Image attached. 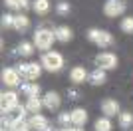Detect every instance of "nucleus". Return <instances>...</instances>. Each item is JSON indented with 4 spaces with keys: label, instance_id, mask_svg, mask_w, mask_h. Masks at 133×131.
Here are the masks:
<instances>
[{
    "label": "nucleus",
    "instance_id": "f257e3e1",
    "mask_svg": "<svg viewBox=\"0 0 133 131\" xmlns=\"http://www.w3.org/2000/svg\"><path fill=\"white\" fill-rule=\"evenodd\" d=\"M54 40H56L54 30H48V28H38L34 34V46L38 50H50Z\"/></svg>",
    "mask_w": 133,
    "mask_h": 131
},
{
    "label": "nucleus",
    "instance_id": "f03ea898",
    "mask_svg": "<svg viewBox=\"0 0 133 131\" xmlns=\"http://www.w3.org/2000/svg\"><path fill=\"white\" fill-rule=\"evenodd\" d=\"M42 68L48 71H60L64 68V56L60 52H46L42 56Z\"/></svg>",
    "mask_w": 133,
    "mask_h": 131
},
{
    "label": "nucleus",
    "instance_id": "7ed1b4c3",
    "mask_svg": "<svg viewBox=\"0 0 133 131\" xmlns=\"http://www.w3.org/2000/svg\"><path fill=\"white\" fill-rule=\"evenodd\" d=\"M88 40L89 42H94L95 46H99V48H107L113 44V36L105 30H97V28H91L88 30Z\"/></svg>",
    "mask_w": 133,
    "mask_h": 131
},
{
    "label": "nucleus",
    "instance_id": "20e7f679",
    "mask_svg": "<svg viewBox=\"0 0 133 131\" xmlns=\"http://www.w3.org/2000/svg\"><path fill=\"white\" fill-rule=\"evenodd\" d=\"M16 70L20 71V76H22L24 80L34 82V80H38L40 74H42V66L40 64H20Z\"/></svg>",
    "mask_w": 133,
    "mask_h": 131
},
{
    "label": "nucleus",
    "instance_id": "39448f33",
    "mask_svg": "<svg viewBox=\"0 0 133 131\" xmlns=\"http://www.w3.org/2000/svg\"><path fill=\"white\" fill-rule=\"evenodd\" d=\"M95 66L99 68V70H113L117 66V56L111 54V52H101V54L95 56Z\"/></svg>",
    "mask_w": 133,
    "mask_h": 131
},
{
    "label": "nucleus",
    "instance_id": "423d86ee",
    "mask_svg": "<svg viewBox=\"0 0 133 131\" xmlns=\"http://www.w3.org/2000/svg\"><path fill=\"white\" fill-rule=\"evenodd\" d=\"M125 12V2L123 0H107L103 4V14L109 18H117Z\"/></svg>",
    "mask_w": 133,
    "mask_h": 131
},
{
    "label": "nucleus",
    "instance_id": "0eeeda50",
    "mask_svg": "<svg viewBox=\"0 0 133 131\" xmlns=\"http://www.w3.org/2000/svg\"><path fill=\"white\" fill-rule=\"evenodd\" d=\"M20 82H22V76H20V71L14 70V68H4L2 70V83L8 87H16L20 86Z\"/></svg>",
    "mask_w": 133,
    "mask_h": 131
},
{
    "label": "nucleus",
    "instance_id": "6e6552de",
    "mask_svg": "<svg viewBox=\"0 0 133 131\" xmlns=\"http://www.w3.org/2000/svg\"><path fill=\"white\" fill-rule=\"evenodd\" d=\"M18 105V93L16 91H4L0 95V107H2V113L10 111L12 107Z\"/></svg>",
    "mask_w": 133,
    "mask_h": 131
},
{
    "label": "nucleus",
    "instance_id": "1a4fd4ad",
    "mask_svg": "<svg viewBox=\"0 0 133 131\" xmlns=\"http://www.w3.org/2000/svg\"><path fill=\"white\" fill-rule=\"evenodd\" d=\"M26 113H28L26 105H20V103H18L16 107H12L10 111H6V113H4V119H8L10 123H16V121L24 119V115H26Z\"/></svg>",
    "mask_w": 133,
    "mask_h": 131
},
{
    "label": "nucleus",
    "instance_id": "9d476101",
    "mask_svg": "<svg viewBox=\"0 0 133 131\" xmlns=\"http://www.w3.org/2000/svg\"><path fill=\"white\" fill-rule=\"evenodd\" d=\"M88 77H89V76H88V71H85V68H83V66H76V68H72V71H70V82L76 83V86L83 83Z\"/></svg>",
    "mask_w": 133,
    "mask_h": 131
},
{
    "label": "nucleus",
    "instance_id": "9b49d317",
    "mask_svg": "<svg viewBox=\"0 0 133 131\" xmlns=\"http://www.w3.org/2000/svg\"><path fill=\"white\" fill-rule=\"evenodd\" d=\"M70 113H72V125L82 127V125L88 123V111L83 107H76V109H72Z\"/></svg>",
    "mask_w": 133,
    "mask_h": 131
},
{
    "label": "nucleus",
    "instance_id": "f8f14e48",
    "mask_svg": "<svg viewBox=\"0 0 133 131\" xmlns=\"http://www.w3.org/2000/svg\"><path fill=\"white\" fill-rule=\"evenodd\" d=\"M101 111L105 117H113V115H119V103L115 99H103L101 103Z\"/></svg>",
    "mask_w": 133,
    "mask_h": 131
},
{
    "label": "nucleus",
    "instance_id": "ddd939ff",
    "mask_svg": "<svg viewBox=\"0 0 133 131\" xmlns=\"http://www.w3.org/2000/svg\"><path fill=\"white\" fill-rule=\"evenodd\" d=\"M42 99H44V107H48L50 111H56V109L60 107V103H62L60 95H58L56 91H48Z\"/></svg>",
    "mask_w": 133,
    "mask_h": 131
},
{
    "label": "nucleus",
    "instance_id": "4468645a",
    "mask_svg": "<svg viewBox=\"0 0 133 131\" xmlns=\"http://www.w3.org/2000/svg\"><path fill=\"white\" fill-rule=\"evenodd\" d=\"M89 83L91 86H103L107 82V76H105V70H99V68H95L91 74H89Z\"/></svg>",
    "mask_w": 133,
    "mask_h": 131
},
{
    "label": "nucleus",
    "instance_id": "2eb2a0df",
    "mask_svg": "<svg viewBox=\"0 0 133 131\" xmlns=\"http://www.w3.org/2000/svg\"><path fill=\"white\" fill-rule=\"evenodd\" d=\"M42 107H44V99H40L38 95H32V97H28V101H26V109H28V113H40V111H42Z\"/></svg>",
    "mask_w": 133,
    "mask_h": 131
},
{
    "label": "nucleus",
    "instance_id": "dca6fc26",
    "mask_svg": "<svg viewBox=\"0 0 133 131\" xmlns=\"http://www.w3.org/2000/svg\"><path fill=\"white\" fill-rule=\"evenodd\" d=\"M54 34H56V40H58V42H64V44L70 42V40H72V36H74L72 30H70L68 26H58V28L54 30Z\"/></svg>",
    "mask_w": 133,
    "mask_h": 131
},
{
    "label": "nucleus",
    "instance_id": "f3484780",
    "mask_svg": "<svg viewBox=\"0 0 133 131\" xmlns=\"http://www.w3.org/2000/svg\"><path fill=\"white\" fill-rule=\"evenodd\" d=\"M46 125H48V119H46L42 113H34V115H32V119H30V127H32V129L42 131Z\"/></svg>",
    "mask_w": 133,
    "mask_h": 131
},
{
    "label": "nucleus",
    "instance_id": "a211bd4d",
    "mask_svg": "<svg viewBox=\"0 0 133 131\" xmlns=\"http://www.w3.org/2000/svg\"><path fill=\"white\" fill-rule=\"evenodd\" d=\"M32 8H34L36 14L44 16V14L50 12V0H34V2H32Z\"/></svg>",
    "mask_w": 133,
    "mask_h": 131
},
{
    "label": "nucleus",
    "instance_id": "6ab92c4d",
    "mask_svg": "<svg viewBox=\"0 0 133 131\" xmlns=\"http://www.w3.org/2000/svg\"><path fill=\"white\" fill-rule=\"evenodd\" d=\"M28 26H30V20H28L26 14H16L14 16V30L24 32V30H28Z\"/></svg>",
    "mask_w": 133,
    "mask_h": 131
},
{
    "label": "nucleus",
    "instance_id": "aec40b11",
    "mask_svg": "<svg viewBox=\"0 0 133 131\" xmlns=\"http://www.w3.org/2000/svg\"><path fill=\"white\" fill-rule=\"evenodd\" d=\"M20 89L26 93L28 97H32V95H40V86H38V83H34V82H24V83H20Z\"/></svg>",
    "mask_w": 133,
    "mask_h": 131
},
{
    "label": "nucleus",
    "instance_id": "412c9836",
    "mask_svg": "<svg viewBox=\"0 0 133 131\" xmlns=\"http://www.w3.org/2000/svg\"><path fill=\"white\" fill-rule=\"evenodd\" d=\"M94 129L95 131H111V117H99V119L94 123Z\"/></svg>",
    "mask_w": 133,
    "mask_h": 131
},
{
    "label": "nucleus",
    "instance_id": "4be33fe9",
    "mask_svg": "<svg viewBox=\"0 0 133 131\" xmlns=\"http://www.w3.org/2000/svg\"><path fill=\"white\" fill-rule=\"evenodd\" d=\"M131 125H133V113H129V111L119 113V127L121 129H131Z\"/></svg>",
    "mask_w": 133,
    "mask_h": 131
},
{
    "label": "nucleus",
    "instance_id": "5701e85b",
    "mask_svg": "<svg viewBox=\"0 0 133 131\" xmlns=\"http://www.w3.org/2000/svg\"><path fill=\"white\" fill-rule=\"evenodd\" d=\"M34 44H30V42H22L20 46H18V54L20 56H24V58H30V56L34 54Z\"/></svg>",
    "mask_w": 133,
    "mask_h": 131
},
{
    "label": "nucleus",
    "instance_id": "b1692460",
    "mask_svg": "<svg viewBox=\"0 0 133 131\" xmlns=\"http://www.w3.org/2000/svg\"><path fill=\"white\" fill-rule=\"evenodd\" d=\"M30 129H32L30 121H26V119H20L16 123H12V131H30Z\"/></svg>",
    "mask_w": 133,
    "mask_h": 131
},
{
    "label": "nucleus",
    "instance_id": "393cba45",
    "mask_svg": "<svg viewBox=\"0 0 133 131\" xmlns=\"http://www.w3.org/2000/svg\"><path fill=\"white\" fill-rule=\"evenodd\" d=\"M4 4L10 10H22L24 8V0H4Z\"/></svg>",
    "mask_w": 133,
    "mask_h": 131
},
{
    "label": "nucleus",
    "instance_id": "a878e982",
    "mask_svg": "<svg viewBox=\"0 0 133 131\" xmlns=\"http://www.w3.org/2000/svg\"><path fill=\"white\" fill-rule=\"evenodd\" d=\"M56 12H58L60 16H68V14H70V4H68V2H58V4H56Z\"/></svg>",
    "mask_w": 133,
    "mask_h": 131
},
{
    "label": "nucleus",
    "instance_id": "bb28decb",
    "mask_svg": "<svg viewBox=\"0 0 133 131\" xmlns=\"http://www.w3.org/2000/svg\"><path fill=\"white\" fill-rule=\"evenodd\" d=\"M121 30L125 34H133V18H123L121 20Z\"/></svg>",
    "mask_w": 133,
    "mask_h": 131
},
{
    "label": "nucleus",
    "instance_id": "cd10ccee",
    "mask_svg": "<svg viewBox=\"0 0 133 131\" xmlns=\"http://www.w3.org/2000/svg\"><path fill=\"white\" fill-rule=\"evenodd\" d=\"M58 123H60L62 127H68L72 123V113H60L58 115Z\"/></svg>",
    "mask_w": 133,
    "mask_h": 131
},
{
    "label": "nucleus",
    "instance_id": "c85d7f7f",
    "mask_svg": "<svg viewBox=\"0 0 133 131\" xmlns=\"http://www.w3.org/2000/svg\"><path fill=\"white\" fill-rule=\"evenodd\" d=\"M2 26L4 28H14V16L4 14V16H2Z\"/></svg>",
    "mask_w": 133,
    "mask_h": 131
},
{
    "label": "nucleus",
    "instance_id": "c756f323",
    "mask_svg": "<svg viewBox=\"0 0 133 131\" xmlns=\"http://www.w3.org/2000/svg\"><path fill=\"white\" fill-rule=\"evenodd\" d=\"M68 95H70L72 99H78V95H79V93H78V91H74V89H70V91H68Z\"/></svg>",
    "mask_w": 133,
    "mask_h": 131
},
{
    "label": "nucleus",
    "instance_id": "7c9ffc66",
    "mask_svg": "<svg viewBox=\"0 0 133 131\" xmlns=\"http://www.w3.org/2000/svg\"><path fill=\"white\" fill-rule=\"evenodd\" d=\"M58 131H83L82 127H76V129H72V127H64V129H58Z\"/></svg>",
    "mask_w": 133,
    "mask_h": 131
},
{
    "label": "nucleus",
    "instance_id": "2f4dec72",
    "mask_svg": "<svg viewBox=\"0 0 133 131\" xmlns=\"http://www.w3.org/2000/svg\"><path fill=\"white\" fill-rule=\"evenodd\" d=\"M42 131H56V129H54V127L50 125V123H48V125H46V127H44V129H42Z\"/></svg>",
    "mask_w": 133,
    "mask_h": 131
}]
</instances>
